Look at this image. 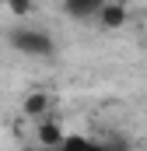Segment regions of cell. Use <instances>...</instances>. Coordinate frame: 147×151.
I'll return each instance as SVG.
<instances>
[{"mask_svg":"<svg viewBox=\"0 0 147 151\" xmlns=\"http://www.w3.org/2000/svg\"><path fill=\"white\" fill-rule=\"evenodd\" d=\"M4 42L18 53V56H32V60H53L60 53L56 39L46 28H32V25H14L4 32Z\"/></svg>","mask_w":147,"mask_h":151,"instance_id":"cell-1","label":"cell"},{"mask_svg":"<svg viewBox=\"0 0 147 151\" xmlns=\"http://www.w3.org/2000/svg\"><path fill=\"white\" fill-rule=\"evenodd\" d=\"M53 109H56V102H53V95H49V91H42V88L28 91V95L21 99V116H25V119H32V123L49 119Z\"/></svg>","mask_w":147,"mask_h":151,"instance_id":"cell-2","label":"cell"},{"mask_svg":"<svg viewBox=\"0 0 147 151\" xmlns=\"http://www.w3.org/2000/svg\"><path fill=\"white\" fill-rule=\"evenodd\" d=\"M126 21H130V7H123L116 0H105L102 11L95 14V25L102 32H119V28H126Z\"/></svg>","mask_w":147,"mask_h":151,"instance_id":"cell-3","label":"cell"},{"mask_svg":"<svg viewBox=\"0 0 147 151\" xmlns=\"http://www.w3.org/2000/svg\"><path fill=\"white\" fill-rule=\"evenodd\" d=\"M102 4L105 0H60V11H63V18H70V21H95V14L102 11Z\"/></svg>","mask_w":147,"mask_h":151,"instance_id":"cell-4","label":"cell"},{"mask_svg":"<svg viewBox=\"0 0 147 151\" xmlns=\"http://www.w3.org/2000/svg\"><path fill=\"white\" fill-rule=\"evenodd\" d=\"M49 151H109L105 137H91V134H67L56 148Z\"/></svg>","mask_w":147,"mask_h":151,"instance_id":"cell-5","label":"cell"},{"mask_svg":"<svg viewBox=\"0 0 147 151\" xmlns=\"http://www.w3.org/2000/svg\"><path fill=\"white\" fill-rule=\"evenodd\" d=\"M63 137H67V130H63L53 116H49V119H42V123H35V141H39V148H42V151L56 148Z\"/></svg>","mask_w":147,"mask_h":151,"instance_id":"cell-6","label":"cell"},{"mask_svg":"<svg viewBox=\"0 0 147 151\" xmlns=\"http://www.w3.org/2000/svg\"><path fill=\"white\" fill-rule=\"evenodd\" d=\"M7 11H11L14 18H28V14L35 11V0H7Z\"/></svg>","mask_w":147,"mask_h":151,"instance_id":"cell-7","label":"cell"},{"mask_svg":"<svg viewBox=\"0 0 147 151\" xmlns=\"http://www.w3.org/2000/svg\"><path fill=\"white\" fill-rule=\"evenodd\" d=\"M116 4H123V7H130V4H133V0H116Z\"/></svg>","mask_w":147,"mask_h":151,"instance_id":"cell-8","label":"cell"}]
</instances>
